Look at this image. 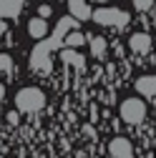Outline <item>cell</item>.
I'll use <instances>...</instances> for the list:
<instances>
[{"instance_id": "cell-1", "label": "cell", "mask_w": 156, "mask_h": 158, "mask_svg": "<svg viewBox=\"0 0 156 158\" xmlns=\"http://www.w3.org/2000/svg\"><path fill=\"white\" fill-rule=\"evenodd\" d=\"M15 106L20 113H35L46 106V95L38 88H23L20 93L15 95Z\"/></svg>"}, {"instance_id": "cell-2", "label": "cell", "mask_w": 156, "mask_h": 158, "mask_svg": "<svg viewBox=\"0 0 156 158\" xmlns=\"http://www.w3.org/2000/svg\"><path fill=\"white\" fill-rule=\"evenodd\" d=\"M121 118H124L128 126H139L144 118H146L144 101H139V98H126V101L121 103Z\"/></svg>"}, {"instance_id": "cell-3", "label": "cell", "mask_w": 156, "mask_h": 158, "mask_svg": "<svg viewBox=\"0 0 156 158\" xmlns=\"http://www.w3.org/2000/svg\"><path fill=\"white\" fill-rule=\"evenodd\" d=\"M93 20L98 25H124L128 20V15L121 13V10H116V8H101V10L93 13Z\"/></svg>"}, {"instance_id": "cell-4", "label": "cell", "mask_w": 156, "mask_h": 158, "mask_svg": "<svg viewBox=\"0 0 156 158\" xmlns=\"http://www.w3.org/2000/svg\"><path fill=\"white\" fill-rule=\"evenodd\" d=\"M108 153H111V158H133L128 138H113L108 143Z\"/></svg>"}, {"instance_id": "cell-5", "label": "cell", "mask_w": 156, "mask_h": 158, "mask_svg": "<svg viewBox=\"0 0 156 158\" xmlns=\"http://www.w3.org/2000/svg\"><path fill=\"white\" fill-rule=\"evenodd\" d=\"M128 45H131V50H133V53L144 55V53H149V50H151V38H149L146 33H136V35H131Z\"/></svg>"}, {"instance_id": "cell-6", "label": "cell", "mask_w": 156, "mask_h": 158, "mask_svg": "<svg viewBox=\"0 0 156 158\" xmlns=\"http://www.w3.org/2000/svg\"><path fill=\"white\" fill-rule=\"evenodd\" d=\"M136 90L146 98H154L156 95V75H141L136 81Z\"/></svg>"}, {"instance_id": "cell-7", "label": "cell", "mask_w": 156, "mask_h": 158, "mask_svg": "<svg viewBox=\"0 0 156 158\" xmlns=\"http://www.w3.org/2000/svg\"><path fill=\"white\" fill-rule=\"evenodd\" d=\"M68 8L73 13V18H78V20H88V18L93 15L86 0H68Z\"/></svg>"}, {"instance_id": "cell-8", "label": "cell", "mask_w": 156, "mask_h": 158, "mask_svg": "<svg viewBox=\"0 0 156 158\" xmlns=\"http://www.w3.org/2000/svg\"><path fill=\"white\" fill-rule=\"evenodd\" d=\"M28 35L30 38H43V35H48V23H46V18H33V20L28 23Z\"/></svg>"}, {"instance_id": "cell-9", "label": "cell", "mask_w": 156, "mask_h": 158, "mask_svg": "<svg viewBox=\"0 0 156 158\" xmlns=\"http://www.w3.org/2000/svg\"><path fill=\"white\" fill-rule=\"evenodd\" d=\"M91 53H93V58H101L106 53V40L103 38H91Z\"/></svg>"}, {"instance_id": "cell-10", "label": "cell", "mask_w": 156, "mask_h": 158, "mask_svg": "<svg viewBox=\"0 0 156 158\" xmlns=\"http://www.w3.org/2000/svg\"><path fill=\"white\" fill-rule=\"evenodd\" d=\"M83 43H86L83 33H71V35L66 38V45H68V48H78V45H83Z\"/></svg>"}, {"instance_id": "cell-11", "label": "cell", "mask_w": 156, "mask_h": 158, "mask_svg": "<svg viewBox=\"0 0 156 158\" xmlns=\"http://www.w3.org/2000/svg\"><path fill=\"white\" fill-rule=\"evenodd\" d=\"M63 60L71 63V65H83V58L78 53H73V50H63Z\"/></svg>"}, {"instance_id": "cell-12", "label": "cell", "mask_w": 156, "mask_h": 158, "mask_svg": "<svg viewBox=\"0 0 156 158\" xmlns=\"http://www.w3.org/2000/svg\"><path fill=\"white\" fill-rule=\"evenodd\" d=\"M10 68H13V58L3 53V55H0V70H3V73H8Z\"/></svg>"}, {"instance_id": "cell-13", "label": "cell", "mask_w": 156, "mask_h": 158, "mask_svg": "<svg viewBox=\"0 0 156 158\" xmlns=\"http://www.w3.org/2000/svg\"><path fill=\"white\" fill-rule=\"evenodd\" d=\"M18 121H20V110H10L8 113V123L10 126H18Z\"/></svg>"}, {"instance_id": "cell-14", "label": "cell", "mask_w": 156, "mask_h": 158, "mask_svg": "<svg viewBox=\"0 0 156 158\" xmlns=\"http://www.w3.org/2000/svg\"><path fill=\"white\" fill-rule=\"evenodd\" d=\"M38 13H41V18H50V13H53V10H50L48 5H41V8H38Z\"/></svg>"}, {"instance_id": "cell-15", "label": "cell", "mask_w": 156, "mask_h": 158, "mask_svg": "<svg viewBox=\"0 0 156 158\" xmlns=\"http://www.w3.org/2000/svg\"><path fill=\"white\" fill-rule=\"evenodd\" d=\"M3 95H5V85H0V101H3Z\"/></svg>"}, {"instance_id": "cell-16", "label": "cell", "mask_w": 156, "mask_h": 158, "mask_svg": "<svg viewBox=\"0 0 156 158\" xmlns=\"http://www.w3.org/2000/svg\"><path fill=\"white\" fill-rule=\"evenodd\" d=\"M0 158H3V156H0Z\"/></svg>"}]
</instances>
